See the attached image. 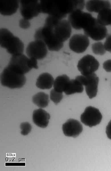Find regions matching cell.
<instances>
[{"mask_svg":"<svg viewBox=\"0 0 111 171\" xmlns=\"http://www.w3.org/2000/svg\"><path fill=\"white\" fill-rule=\"evenodd\" d=\"M39 3L41 13L60 19L66 18L67 14L75 9L73 0H41Z\"/></svg>","mask_w":111,"mask_h":171,"instance_id":"obj_1","label":"cell"},{"mask_svg":"<svg viewBox=\"0 0 111 171\" xmlns=\"http://www.w3.org/2000/svg\"><path fill=\"white\" fill-rule=\"evenodd\" d=\"M110 25L111 26V25Z\"/></svg>","mask_w":111,"mask_h":171,"instance_id":"obj_32","label":"cell"},{"mask_svg":"<svg viewBox=\"0 0 111 171\" xmlns=\"http://www.w3.org/2000/svg\"><path fill=\"white\" fill-rule=\"evenodd\" d=\"M0 44L12 56L23 54L24 44L17 36H14L8 30L1 28L0 30Z\"/></svg>","mask_w":111,"mask_h":171,"instance_id":"obj_2","label":"cell"},{"mask_svg":"<svg viewBox=\"0 0 111 171\" xmlns=\"http://www.w3.org/2000/svg\"><path fill=\"white\" fill-rule=\"evenodd\" d=\"M26 80L22 74L9 65L3 70L0 75L2 85L11 89L20 88L25 84Z\"/></svg>","mask_w":111,"mask_h":171,"instance_id":"obj_3","label":"cell"},{"mask_svg":"<svg viewBox=\"0 0 111 171\" xmlns=\"http://www.w3.org/2000/svg\"><path fill=\"white\" fill-rule=\"evenodd\" d=\"M103 67L107 72H111V59L108 60L103 63Z\"/></svg>","mask_w":111,"mask_h":171,"instance_id":"obj_29","label":"cell"},{"mask_svg":"<svg viewBox=\"0 0 111 171\" xmlns=\"http://www.w3.org/2000/svg\"><path fill=\"white\" fill-rule=\"evenodd\" d=\"M50 117V114L41 108L35 109L33 112V121L40 127H46L48 125Z\"/></svg>","mask_w":111,"mask_h":171,"instance_id":"obj_16","label":"cell"},{"mask_svg":"<svg viewBox=\"0 0 111 171\" xmlns=\"http://www.w3.org/2000/svg\"><path fill=\"white\" fill-rule=\"evenodd\" d=\"M70 80L69 78L66 74H63L58 76L54 81V89L58 92H64Z\"/></svg>","mask_w":111,"mask_h":171,"instance_id":"obj_20","label":"cell"},{"mask_svg":"<svg viewBox=\"0 0 111 171\" xmlns=\"http://www.w3.org/2000/svg\"><path fill=\"white\" fill-rule=\"evenodd\" d=\"M104 46L106 50L111 53V33L106 36Z\"/></svg>","mask_w":111,"mask_h":171,"instance_id":"obj_27","label":"cell"},{"mask_svg":"<svg viewBox=\"0 0 111 171\" xmlns=\"http://www.w3.org/2000/svg\"><path fill=\"white\" fill-rule=\"evenodd\" d=\"M50 27L56 37L60 41L63 42L70 36L71 26L68 20L61 19L54 26L45 24Z\"/></svg>","mask_w":111,"mask_h":171,"instance_id":"obj_11","label":"cell"},{"mask_svg":"<svg viewBox=\"0 0 111 171\" xmlns=\"http://www.w3.org/2000/svg\"><path fill=\"white\" fill-rule=\"evenodd\" d=\"M34 38L35 40L43 42L50 51H58L63 46V42L56 37L51 28L46 25H44L43 27H40L36 30Z\"/></svg>","mask_w":111,"mask_h":171,"instance_id":"obj_4","label":"cell"},{"mask_svg":"<svg viewBox=\"0 0 111 171\" xmlns=\"http://www.w3.org/2000/svg\"><path fill=\"white\" fill-rule=\"evenodd\" d=\"M32 101L40 108L46 107L50 101L49 95L43 92H38L32 97Z\"/></svg>","mask_w":111,"mask_h":171,"instance_id":"obj_21","label":"cell"},{"mask_svg":"<svg viewBox=\"0 0 111 171\" xmlns=\"http://www.w3.org/2000/svg\"><path fill=\"white\" fill-rule=\"evenodd\" d=\"M83 30L85 35L97 41L102 40L108 34L106 27L99 23L96 18L90 26Z\"/></svg>","mask_w":111,"mask_h":171,"instance_id":"obj_12","label":"cell"},{"mask_svg":"<svg viewBox=\"0 0 111 171\" xmlns=\"http://www.w3.org/2000/svg\"><path fill=\"white\" fill-rule=\"evenodd\" d=\"M97 19L100 24L104 26L111 25V9H104L98 14Z\"/></svg>","mask_w":111,"mask_h":171,"instance_id":"obj_23","label":"cell"},{"mask_svg":"<svg viewBox=\"0 0 111 171\" xmlns=\"http://www.w3.org/2000/svg\"><path fill=\"white\" fill-rule=\"evenodd\" d=\"M91 48L93 52L96 55H102L106 52L104 44L100 42L92 44Z\"/></svg>","mask_w":111,"mask_h":171,"instance_id":"obj_24","label":"cell"},{"mask_svg":"<svg viewBox=\"0 0 111 171\" xmlns=\"http://www.w3.org/2000/svg\"><path fill=\"white\" fill-rule=\"evenodd\" d=\"M20 13L25 19L30 20L40 13L38 0H21L20 1Z\"/></svg>","mask_w":111,"mask_h":171,"instance_id":"obj_6","label":"cell"},{"mask_svg":"<svg viewBox=\"0 0 111 171\" xmlns=\"http://www.w3.org/2000/svg\"><path fill=\"white\" fill-rule=\"evenodd\" d=\"M84 90L83 85L77 80H70L64 91L67 95H70L76 93H81Z\"/></svg>","mask_w":111,"mask_h":171,"instance_id":"obj_22","label":"cell"},{"mask_svg":"<svg viewBox=\"0 0 111 171\" xmlns=\"http://www.w3.org/2000/svg\"><path fill=\"white\" fill-rule=\"evenodd\" d=\"M8 65L24 74L33 68L30 58L23 54L12 56Z\"/></svg>","mask_w":111,"mask_h":171,"instance_id":"obj_8","label":"cell"},{"mask_svg":"<svg viewBox=\"0 0 111 171\" xmlns=\"http://www.w3.org/2000/svg\"><path fill=\"white\" fill-rule=\"evenodd\" d=\"M102 118V115L99 109L91 106L87 107L80 117L81 122L90 127L99 124Z\"/></svg>","mask_w":111,"mask_h":171,"instance_id":"obj_10","label":"cell"},{"mask_svg":"<svg viewBox=\"0 0 111 171\" xmlns=\"http://www.w3.org/2000/svg\"><path fill=\"white\" fill-rule=\"evenodd\" d=\"M68 19L71 27L79 30L87 27L94 21L95 18L89 13L75 9L69 14Z\"/></svg>","mask_w":111,"mask_h":171,"instance_id":"obj_5","label":"cell"},{"mask_svg":"<svg viewBox=\"0 0 111 171\" xmlns=\"http://www.w3.org/2000/svg\"><path fill=\"white\" fill-rule=\"evenodd\" d=\"M85 76L86 78L84 85L86 92L89 98L91 99L97 95L99 78L94 73Z\"/></svg>","mask_w":111,"mask_h":171,"instance_id":"obj_15","label":"cell"},{"mask_svg":"<svg viewBox=\"0 0 111 171\" xmlns=\"http://www.w3.org/2000/svg\"><path fill=\"white\" fill-rule=\"evenodd\" d=\"M85 3L84 0H77L76 9L82 10L85 5Z\"/></svg>","mask_w":111,"mask_h":171,"instance_id":"obj_30","label":"cell"},{"mask_svg":"<svg viewBox=\"0 0 111 171\" xmlns=\"http://www.w3.org/2000/svg\"><path fill=\"white\" fill-rule=\"evenodd\" d=\"M54 81V78L51 74L44 73L40 75L37 78L36 85L41 89H49L52 87Z\"/></svg>","mask_w":111,"mask_h":171,"instance_id":"obj_19","label":"cell"},{"mask_svg":"<svg viewBox=\"0 0 111 171\" xmlns=\"http://www.w3.org/2000/svg\"><path fill=\"white\" fill-rule=\"evenodd\" d=\"M63 96L62 92L57 91L54 89H52L50 91V99L56 105L60 102Z\"/></svg>","mask_w":111,"mask_h":171,"instance_id":"obj_25","label":"cell"},{"mask_svg":"<svg viewBox=\"0 0 111 171\" xmlns=\"http://www.w3.org/2000/svg\"><path fill=\"white\" fill-rule=\"evenodd\" d=\"M89 43V39L85 35L75 34L70 39L69 46L73 52L77 53H81L86 50Z\"/></svg>","mask_w":111,"mask_h":171,"instance_id":"obj_13","label":"cell"},{"mask_svg":"<svg viewBox=\"0 0 111 171\" xmlns=\"http://www.w3.org/2000/svg\"><path fill=\"white\" fill-rule=\"evenodd\" d=\"M99 63L92 55L87 54L78 61V70L83 76H87L94 73L98 68Z\"/></svg>","mask_w":111,"mask_h":171,"instance_id":"obj_7","label":"cell"},{"mask_svg":"<svg viewBox=\"0 0 111 171\" xmlns=\"http://www.w3.org/2000/svg\"><path fill=\"white\" fill-rule=\"evenodd\" d=\"M20 128L21 130V134L23 135H26L31 131L32 127L28 122H25L21 123Z\"/></svg>","mask_w":111,"mask_h":171,"instance_id":"obj_26","label":"cell"},{"mask_svg":"<svg viewBox=\"0 0 111 171\" xmlns=\"http://www.w3.org/2000/svg\"><path fill=\"white\" fill-rule=\"evenodd\" d=\"M62 129L65 136L75 138L82 132L83 127L79 121L70 118L63 125Z\"/></svg>","mask_w":111,"mask_h":171,"instance_id":"obj_14","label":"cell"},{"mask_svg":"<svg viewBox=\"0 0 111 171\" xmlns=\"http://www.w3.org/2000/svg\"><path fill=\"white\" fill-rule=\"evenodd\" d=\"M30 23L28 20L23 18L19 21V26L22 29H27L30 27Z\"/></svg>","mask_w":111,"mask_h":171,"instance_id":"obj_28","label":"cell"},{"mask_svg":"<svg viewBox=\"0 0 111 171\" xmlns=\"http://www.w3.org/2000/svg\"><path fill=\"white\" fill-rule=\"evenodd\" d=\"M106 132L108 138L111 140V120L106 127Z\"/></svg>","mask_w":111,"mask_h":171,"instance_id":"obj_31","label":"cell"},{"mask_svg":"<svg viewBox=\"0 0 111 171\" xmlns=\"http://www.w3.org/2000/svg\"><path fill=\"white\" fill-rule=\"evenodd\" d=\"M19 1L17 0H2L0 1V13L4 16H10L15 13L18 7Z\"/></svg>","mask_w":111,"mask_h":171,"instance_id":"obj_17","label":"cell"},{"mask_svg":"<svg viewBox=\"0 0 111 171\" xmlns=\"http://www.w3.org/2000/svg\"><path fill=\"white\" fill-rule=\"evenodd\" d=\"M85 7L89 12L98 13L104 9L111 8V4L107 0H89L86 2Z\"/></svg>","mask_w":111,"mask_h":171,"instance_id":"obj_18","label":"cell"},{"mask_svg":"<svg viewBox=\"0 0 111 171\" xmlns=\"http://www.w3.org/2000/svg\"><path fill=\"white\" fill-rule=\"evenodd\" d=\"M47 48L43 42L40 40H35L28 44L26 52L29 58L41 60L46 56L48 53Z\"/></svg>","mask_w":111,"mask_h":171,"instance_id":"obj_9","label":"cell"}]
</instances>
